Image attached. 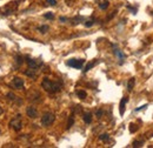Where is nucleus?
Returning <instances> with one entry per match:
<instances>
[{
    "instance_id": "f257e3e1",
    "label": "nucleus",
    "mask_w": 153,
    "mask_h": 148,
    "mask_svg": "<svg viewBox=\"0 0 153 148\" xmlns=\"http://www.w3.org/2000/svg\"><path fill=\"white\" fill-rule=\"evenodd\" d=\"M41 86H42V88H44L46 92L51 93V94L60 92V91H61V87H62L61 82H59V81H52V80H50V79H47V78H45V79L42 80Z\"/></svg>"
},
{
    "instance_id": "f03ea898",
    "label": "nucleus",
    "mask_w": 153,
    "mask_h": 148,
    "mask_svg": "<svg viewBox=\"0 0 153 148\" xmlns=\"http://www.w3.org/2000/svg\"><path fill=\"white\" fill-rule=\"evenodd\" d=\"M54 120H56L54 114L51 113V112H47L41 116V125L45 126V127H48L54 122Z\"/></svg>"
},
{
    "instance_id": "7ed1b4c3",
    "label": "nucleus",
    "mask_w": 153,
    "mask_h": 148,
    "mask_svg": "<svg viewBox=\"0 0 153 148\" xmlns=\"http://www.w3.org/2000/svg\"><path fill=\"white\" fill-rule=\"evenodd\" d=\"M10 127L16 132H19L22 128V121H21V115H17L14 119L10 121Z\"/></svg>"
},
{
    "instance_id": "20e7f679",
    "label": "nucleus",
    "mask_w": 153,
    "mask_h": 148,
    "mask_svg": "<svg viewBox=\"0 0 153 148\" xmlns=\"http://www.w3.org/2000/svg\"><path fill=\"white\" fill-rule=\"evenodd\" d=\"M18 5H19V1H12V2H8L5 7V16H8V14H12L17 8H18Z\"/></svg>"
},
{
    "instance_id": "39448f33",
    "label": "nucleus",
    "mask_w": 153,
    "mask_h": 148,
    "mask_svg": "<svg viewBox=\"0 0 153 148\" xmlns=\"http://www.w3.org/2000/svg\"><path fill=\"white\" fill-rule=\"evenodd\" d=\"M84 62H85V60H82V59H71V60L67 61V65H68L70 67H74V68L80 70V68L82 67Z\"/></svg>"
},
{
    "instance_id": "423d86ee",
    "label": "nucleus",
    "mask_w": 153,
    "mask_h": 148,
    "mask_svg": "<svg viewBox=\"0 0 153 148\" xmlns=\"http://www.w3.org/2000/svg\"><path fill=\"white\" fill-rule=\"evenodd\" d=\"M26 62H27V65H28V67L30 68H33V70H38L39 67L41 66V61H37V60H34V59H30V58H26Z\"/></svg>"
},
{
    "instance_id": "0eeeda50",
    "label": "nucleus",
    "mask_w": 153,
    "mask_h": 148,
    "mask_svg": "<svg viewBox=\"0 0 153 148\" xmlns=\"http://www.w3.org/2000/svg\"><path fill=\"white\" fill-rule=\"evenodd\" d=\"M26 114H27L28 118H31V119H36V118L38 116V111H37L36 107H33V106H28V107L26 108Z\"/></svg>"
},
{
    "instance_id": "6e6552de",
    "label": "nucleus",
    "mask_w": 153,
    "mask_h": 148,
    "mask_svg": "<svg viewBox=\"0 0 153 148\" xmlns=\"http://www.w3.org/2000/svg\"><path fill=\"white\" fill-rule=\"evenodd\" d=\"M12 86H13L14 88H17V90H21V88L24 87V80H22L21 78L16 76V78L13 79V81H12Z\"/></svg>"
},
{
    "instance_id": "1a4fd4ad",
    "label": "nucleus",
    "mask_w": 153,
    "mask_h": 148,
    "mask_svg": "<svg viewBox=\"0 0 153 148\" xmlns=\"http://www.w3.org/2000/svg\"><path fill=\"white\" fill-rule=\"evenodd\" d=\"M127 100H128L127 98H123L121 101H120V105H119V113H120V115H124V113H125V106H126Z\"/></svg>"
},
{
    "instance_id": "9d476101",
    "label": "nucleus",
    "mask_w": 153,
    "mask_h": 148,
    "mask_svg": "<svg viewBox=\"0 0 153 148\" xmlns=\"http://www.w3.org/2000/svg\"><path fill=\"white\" fill-rule=\"evenodd\" d=\"M82 119H84V121H85V124H91L92 122V114L91 113H84V115H82Z\"/></svg>"
},
{
    "instance_id": "9b49d317",
    "label": "nucleus",
    "mask_w": 153,
    "mask_h": 148,
    "mask_svg": "<svg viewBox=\"0 0 153 148\" xmlns=\"http://www.w3.org/2000/svg\"><path fill=\"white\" fill-rule=\"evenodd\" d=\"M114 54L119 58V60H121L120 62H123V60H124V58H125V54H124V53H123V52H121L119 48H115V47H114Z\"/></svg>"
},
{
    "instance_id": "f8f14e48",
    "label": "nucleus",
    "mask_w": 153,
    "mask_h": 148,
    "mask_svg": "<svg viewBox=\"0 0 153 148\" xmlns=\"http://www.w3.org/2000/svg\"><path fill=\"white\" fill-rule=\"evenodd\" d=\"M134 84H135V79H134V78H131V79L128 80V82H127V91H128V92H131V91L133 90Z\"/></svg>"
},
{
    "instance_id": "ddd939ff",
    "label": "nucleus",
    "mask_w": 153,
    "mask_h": 148,
    "mask_svg": "<svg viewBox=\"0 0 153 148\" xmlns=\"http://www.w3.org/2000/svg\"><path fill=\"white\" fill-rule=\"evenodd\" d=\"M99 7H100L101 10H107V7H108V1H107V0L101 1V2L99 4Z\"/></svg>"
},
{
    "instance_id": "4468645a",
    "label": "nucleus",
    "mask_w": 153,
    "mask_h": 148,
    "mask_svg": "<svg viewBox=\"0 0 153 148\" xmlns=\"http://www.w3.org/2000/svg\"><path fill=\"white\" fill-rule=\"evenodd\" d=\"M143 144H144V141L143 140H134L133 144H132V147H141L143 146Z\"/></svg>"
},
{
    "instance_id": "2eb2a0df",
    "label": "nucleus",
    "mask_w": 153,
    "mask_h": 148,
    "mask_svg": "<svg viewBox=\"0 0 153 148\" xmlns=\"http://www.w3.org/2000/svg\"><path fill=\"white\" fill-rule=\"evenodd\" d=\"M38 31L40 32V33H46L47 31H48V26L47 25H42V26H40V27H38Z\"/></svg>"
},
{
    "instance_id": "dca6fc26",
    "label": "nucleus",
    "mask_w": 153,
    "mask_h": 148,
    "mask_svg": "<svg viewBox=\"0 0 153 148\" xmlns=\"http://www.w3.org/2000/svg\"><path fill=\"white\" fill-rule=\"evenodd\" d=\"M76 95L80 98V99H85L87 96V93L85 91H76Z\"/></svg>"
},
{
    "instance_id": "f3484780",
    "label": "nucleus",
    "mask_w": 153,
    "mask_h": 148,
    "mask_svg": "<svg viewBox=\"0 0 153 148\" xmlns=\"http://www.w3.org/2000/svg\"><path fill=\"white\" fill-rule=\"evenodd\" d=\"M73 124H74V116L71 115V116H70V120H68V124H67V130H70V128L73 126Z\"/></svg>"
},
{
    "instance_id": "a211bd4d",
    "label": "nucleus",
    "mask_w": 153,
    "mask_h": 148,
    "mask_svg": "<svg viewBox=\"0 0 153 148\" xmlns=\"http://www.w3.org/2000/svg\"><path fill=\"white\" fill-rule=\"evenodd\" d=\"M99 139H100L101 141H107V140L110 139V136H108V134H107V133H104V134H101V135L99 136Z\"/></svg>"
},
{
    "instance_id": "6ab92c4d",
    "label": "nucleus",
    "mask_w": 153,
    "mask_h": 148,
    "mask_svg": "<svg viewBox=\"0 0 153 148\" xmlns=\"http://www.w3.org/2000/svg\"><path fill=\"white\" fill-rule=\"evenodd\" d=\"M94 65H96V61H93V62H90V64H88V65H87V66L85 67V70H84V72L86 73V72H87V71H90V70H91V68H92V67H93Z\"/></svg>"
},
{
    "instance_id": "aec40b11",
    "label": "nucleus",
    "mask_w": 153,
    "mask_h": 148,
    "mask_svg": "<svg viewBox=\"0 0 153 148\" xmlns=\"http://www.w3.org/2000/svg\"><path fill=\"white\" fill-rule=\"evenodd\" d=\"M44 17H45L46 19H54V14L51 13V12H48V13H45Z\"/></svg>"
},
{
    "instance_id": "412c9836",
    "label": "nucleus",
    "mask_w": 153,
    "mask_h": 148,
    "mask_svg": "<svg viewBox=\"0 0 153 148\" xmlns=\"http://www.w3.org/2000/svg\"><path fill=\"white\" fill-rule=\"evenodd\" d=\"M137 130H138V127H137L135 125H133V124H131V125H130V132H131V133L137 132Z\"/></svg>"
},
{
    "instance_id": "4be33fe9",
    "label": "nucleus",
    "mask_w": 153,
    "mask_h": 148,
    "mask_svg": "<svg viewBox=\"0 0 153 148\" xmlns=\"http://www.w3.org/2000/svg\"><path fill=\"white\" fill-rule=\"evenodd\" d=\"M93 24H94L93 20H88V21L85 22V26H86V27H91V26H93Z\"/></svg>"
},
{
    "instance_id": "5701e85b",
    "label": "nucleus",
    "mask_w": 153,
    "mask_h": 148,
    "mask_svg": "<svg viewBox=\"0 0 153 148\" xmlns=\"http://www.w3.org/2000/svg\"><path fill=\"white\" fill-rule=\"evenodd\" d=\"M7 96H8V99H10V100H13V101L17 99V96H16L13 93H8V94H7Z\"/></svg>"
},
{
    "instance_id": "b1692460",
    "label": "nucleus",
    "mask_w": 153,
    "mask_h": 148,
    "mask_svg": "<svg viewBox=\"0 0 153 148\" xmlns=\"http://www.w3.org/2000/svg\"><path fill=\"white\" fill-rule=\"evenodd\" d=\"M46 2L51 6H56L57 5V0H46Z\"/></svg>"
},
{
    "instance_id": "393cba45",
    "label": "nucleus",
    "mask_w": 153,
    "mask_h": 148,
    "mask_svg": "<svg viewBox=\"0 0 153 148\" xmlns=\"http://www.w3.org/2000/svg\"><path fill=\"white\" fill-rule=\"evenodd\" d=\"M81 20H82L81 17H76V18H74L73 20H72V21H73L72 24H73V25H76V24H78V21H81Z\"/></svg>"
},
{
    "instance_id": "a878e982",
    "label": "nucleus",
    "mask_w": 153,
    "mask_h": 148,
    "mask_svg": "<svg viewBox=\"0 0 153 148\" xmlns=\"http://www.w3.org/2000/svg\"><path fill=\"white\" fill-rule=\"evenodd\" d=\"M102 114H104V112L101 111V110H98V111L96 112L97 118H101V116H102Z\"/></svg>"
},
{
    "instance_id": "bb28decb",
    "label": "nucleus",
    "mask_w": 153,
    "mask_h": 148,
    "mask_svg": "<svg viewBox=\"0 0 153 148\" xmlns=\"http://www.w3.org/2000/svg\"><path fill=\"white\" fill-rule=\"evenodd\" d=\"M146 107H147V105H144V106H140V107H138V108H135V112L141 111V110H144V108H146Z\"/></svg>"
},
{
    "instance_id": "cd10ccee",
    "label": "nucleus",
    "mask_w": 153,
    "mask_h": 148,
    "mask_svg": "<svg viewBox=\"0 0 153 148\" xmlns=\"http://www.w3.org/2000/svg\"><path fill=\"white\" fill-rule=\"evenodd\" d=\"M2 114V108H1V106H0V115Z\"/></svg>"
},
{
    "instance_id": "c85d7f7f",
    "label": "nucleus",
    "mask_w": 153,
    "mask_h": 148,
    "mask_svg": "<svg viewBox=\"0 0 153 148\" xmlns=\"http://www.w3.org/2000/svg\"><path fill=\"white\" fill-rule=\"evenodd\" d=\"M66 1H67V2H70V1H72V0H66Z\"/></svg>"
},
{
    "instance_id": "c756f323",
    "label": "nucleus",
    "mask_w": 153,
    "mask_h": 148,
    "mask_svg": "<svg viewBox=\"0 0 153 148\" xmlns=\"http://www.w3.org/2000/svg\"><path fill=\"white\" fill-rule=\"evenodd\" d=\"M0 135H1V130H0Z\"/></svg>"
}]
</instances>
